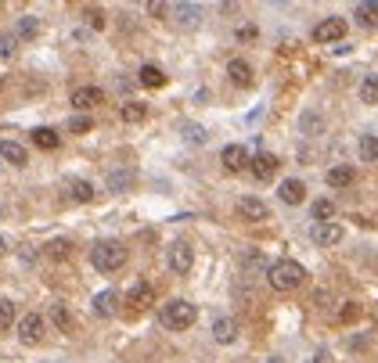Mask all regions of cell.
Returning a JSON list of instances; mask_svg holds the SVG:
<instances>
[{
	"mask_svg": "<svg viewBox=\"0 0 378 363\" xmlns=\"http://www.w3.org/2000/svg\"><path fill=\"white\" fill-rule=\"evenodd\" d=\"M266 280H271L274 292H295L299 284L306 280V270L295 259H277V263L266 266Z\"/></svg>",
	"mask_w": 378,
	"mask_h": 363,
	"instance_id": "cell-1",
	"label": "cell"
},
{
	"mask_svg": "<svg viewBox=\"0 0 378 363\" xmlns=\"http://www.w3.org/2000/svg\"><path fill=\"white\" fill-rule=\"evenodd\" d=\"M195 317H198V309L187 298H169L166 306H159V324L166 331H187L195 324Z\"/></svg>",
	"mask_w": 378,
	"mask_h": 363,
	"instance_id": "cell-2",
	"label": "cell"
},
{
	"mask_svg": "<svg viewBox=\"0 0 378 363\" xmlns=\"http://www.w3.org/2000/svg\"><path fill=\"white\" fill-rule=\"evenodd\" d=\"M123 263H126V248L119 241H98L90 248V266L98 274H116Z\"/></svg>",
	"mask_w": 378,
	"mask_h": 363,
	"instance_id": "cell-3",
	"label": "cell"
},
{
	"mask_svg": "<svg viewBox=\"0 0 378 363\" xmlns=\"http://www.w3.org/2000/svg\"><path fill=\"white\" fill-rule=\"evenodd\" d=\"M166 266H169V274L187 277V274H191V266H195V248L187 241H169L166 245Z\"/></svg>",
	"mask_w": 378,
	"mask_h": 363,
	"instance_id": "cell-4",
	"label": "cell"
},
{
	"mask_svg": "<svg viewBox=\"0 0 378 363\" xmlns=\"http://www.w3.org/2000/svg\"><path fill=\"white\" fill-rule=\"evenodd\" d=\"M346 19H324L313 25V43H342L346 40Z\"/></svg>",
	"mask_w": 378,
	"mask_h": 363,
	"instance_id": "cell-5",
	"label": "cell"
},
{
	"mask_svg": "<svg viewBox=\"0 0 378 363\" xmlns=\"http://www.w3.org/2000/svg\"><path fill=\"white\" fill-rule=\"evenodd\" d=\"M14 327H19V338L25 345H40L43 342V331H47V320L40 317V313H25V317L14 324Z\"/></svg>",
	"mask_w": 378,
	"mask_h": 363,
	"instance_id": "cell-6",
	"label": "cell"
},
{
	"mask_svg": "<svg viewBox=\"0 0 378 363\" xmlns=\"http://www.w3.org/2000/svg\"><path fill=\"white\" fill-rule=\"evenodd\" d=\"M238 216L245 219V223H263V219H271V205H266L263 198H238Z\"/></svg>",
	"mask_w": 378,
	"mask_h": 363,
	"instance_id": "cell-7",
	"label": "cell"
},
{
	"mask_svg": "<svg viewBox=\"0 0 378 363\" xmlns=\"http://www.w3.org/2000/svg\"><path fill=\"white\" fill-rule=\"evenodd\" d=\"M277 166H281V159L271 155V151H260L256 159H249V169H252V177H256V180H274Z\"/></svg>",
	"mask_w": 378,
	"mask_h": 363,
	"instance_id": "cell-8",
	"label": "cell"
},
{
	"mask_svg": "<svg viewBox=\"0 0 378 363\" xmlns=\"http://www.w3.org/2000/svg\"><path fill=\"white\" fill-rule=\"evenodd\" d=\"M310 238H313V245H321V248H335V245H342V227L339 223H313Z\"/></svg>",
	"mask_w": 378,
	"mask_h": 363,
	"instance_id": "cell-9",
	"label": "cell"
},
{
	"mask_svg": "<svg viewBox=\"0 0 378 363\" xmlns=\"http://www.w3.org/2000/svg\"><path fill=\"white\" fill-rule=\"evenodd\" d=\"M220 166H224L227 173H242V169H249V151L242 144H227L224 151H220Z\"/></svg>",
	"mask_w": 378,
	"mask_h": 363,
	"instance_id": "cell-10",
	"label": "cell"
},
{
	"mask_svg": "<svg viewBox=\"0 0 378 363\" xmlns=\"http://www.w3.org/2000/svg\"><path fill=\"white\" fill-rule=\"evenodd\" d=\"M105 184H108V191H112V195H126V191H134L137 173H134V169H112V173L105 177Z\"/></svg>",
	"mask_w": 378,
	"mask_h": 363,
	"instance_id": "cell-11",
	"label": "cell"
},
{
	"mask_svg": "<svg viewBox=\"0 0 378 363\" xmlns=\"http://www.w3.org/2000/svg\"><path fill=\"white\" fill-rule=\"evenodd\" d=\"M277 198L285 201V205H303V201H306V184H303V180H295V177L281 180V187H277Z\"/></svg>",
	"mask_w": 378,
	"mask_h": 363,
	"instance_id": "cell-12",
	"label": "cell"
},
{
	"mask_svg": "<svg viewBox=\"0 0 378 363\" xmlns=\"http://www.w3.org/2000/svg\"><path fill=\"white\" fill-rule=\"evenodd\" d=\"M151 302H155V288L148 280H137L130 288V295H126V306H130V309H148Z\"/></svg>",
	"mask_w": 378,
	"mask_h": 363,
	"instance_id": "cell-13",
	"label": "cell"
},
{
	"mask_svg": "<svg viewBox=\"0 0 378 363\" xmlns=\"http://www.w3.org/2000/svg\"><path fill=\"white\" fill-rule=\"evenodd\" d=\"M101 101H105V90L101 87H80V90H72V108H76V112H87V108L101 104Z\"/></svg>",
	"mask_w": 378,
	"mask_h": 363,
	"instance_id": "cell-14",
	"label": "cell"
},
{
	"mask_svg": "<svg viewBox=\"0 0 378 363\" xmlns=\"http://www.w3.org/2000/svg\"><path fill=\"white\" fill-rule=\"evenodd\" d=\"M0 162L22 169V166H29V155H25V148L19 144V140H0Z\"/></svg>",
	"mask_w": 378,
	"mask_h": 363,
	"instance_id": "cell-15",
	"label": "cell"
},
{
	"mask_svg": "<svg viewBox=\"0 0 378 363\" xmlns=\"http://www.w3.org/2000/svg\"><path fill=\"white\" fill-rule=\"evenodd\" d=\"M169 14H173V19H177L184 29H191V25L202 22V4H187V0H184V4H169Z\"/></svg>",
	"mask_w": 378,
	"mask_h": 363,
	"instance_id": "cell-16",
	"label": "cell"
},
{
	"mask_svg": "<svg viewBox=\"0 0 378 363\" xmlns=\"http://www.w3.org/2000/svg\"><path fill=\"white\" fill-rule=\"evenodd\" d=\"M227 80L234 87H252V65L245 58H231L227 61Z\"/></svg>",
	"mask_w": 378,
	"mask_h": 363,
	"instance_id": "cell-17",
	"label": "cell"
},
{
	"mask_svg": "<svg viewBox=\"0 0 378 363\" xmlns=\"http://www.w3.org/2000/svg\"><path fill=\"white\" fill-rule=\"evenodd\" d=\"M213 338L220 345H231L234 338H238V320H234V317H216L213 320Z\"/></svg>",
	"mask_w": 378,
	"mask_h": 363,
	"instance_id": "cell-18",
	"label": "cell"
},
{
	"mask_svg": "<svg viewBox=\"0 0 378 363\" xmlns=\"http://www.w3.org/2000/svg\"><path fill=\"white\" fill-rule=\"evenodd\" d=\"M90 306H94V313H98V317H112L116 306H119V295H116L112 288H108V292H98Z\"/></svg>",
	"mask_w": 378,
	"mask_h": 363,
	"instance_id": "cell-19",
	"label": "cell"
},
{
	"mask_svg": "<svg viewBox=\"0 0 378 363\" xmlns=\"http://www.w3.org/2000/svg\"><path fill=\"white\" fill-rule=\"evenodd\" d=\"M137 83H140V87L159 90V87H166V72H162L159 65H140V72H137Z\"/></svg>",
	"mask_w": 378,
	"mask_h": 363,
	"instance_id": "cell-20",
	"label": "cell"
},
{
	"mask_svg": "<svg viewBox=\"0 0 378 363\" xmlns=\"http://www.w3.org/2000/svg\"><path fill=\"white\" fill-rule=\"evenodd\" d=\"M51 324H54L58 331H65V335H69V331L76 327V317H72V309H69L65 302H54V306H51Z\"/></svg>",
	"mask_w": 378,
	"mask_h": 363,
	"instance_id": "cell-21",
	"label": "cell"
},
{
	"mask_svg": "<svg viewBox=\"0 0 378 363\" xmlns=\"http://www.w3.org/2000/svg\"><path fill=\"white\" fill-rule=\"evenodd\" d=\"M33 144L43 148V151H54L61 144V133L51 130V126H36V130H33Z\"/></svg>",
	"mask_w": 378,
	"mask_h": 363,
	"instance_id": "cell-22",
	"label": "cell"
},
{
	"mask_svg": "<svg viewBox=\"0 0 378 363\" xmlns=\"http://www.w3.org/2000/svg\"><path fill=\"white\" fill-rule=\"evenodd\" d=\"M324 180H328V187H350L357 180V169L353 166H332Z\"/></svg>",
	"mask_w": 378,
	"mask_h": 363,
	"instance_id": "cell-23",
	"label": "cell"
},
{
	"mask_svg": "<svg viewBox=\"0 0 378 363\" xmlns=\"http://www.w3.org/2000/svg\"><path fill=\"white\" fill-rule=\"evenodd\" d=\"M119 119H123V122H145V119H148V104L126 101V104L119 108Z\"/></svg>",
	"mask_w": 378,
	"mask_h": 363,
	"instance_id": "cell-24",
	"label": "cell"
},
{
	"mask_svg": "<svg viewBox=\"0 0 378 363\" xmlns=\"http://www.w3.org/2000/svg\"><path fill=\"white\" fill-rule=\"evenodd\" d=\"M357 151H360V162H378V133H364V137H360Z\"/></svg>",
	"mask_w": 378,
	"mask_h": 363,
	"instance_id": "cell-25",
	"label": "cell"
},
{
	"mask_svg": "<svg viewBox=\"0 0 378 363\" xmlns=\"http://www.w3.org/2000/svg\"><path fill=\"white\" fill-rule=\"evenodd\" d=\"M310 212H313L317 223H335V201H328V198H317Z\"/></svg>",
	"mask_w": 378,
	"mask_h": 363,
	"instance_id": "cell-26",
	"label": "cell"
},
{
	"mask_svg": "<svg viewBox=\"0 0 378 363\" xmlns=\"http://www.w3.org/2000/svg\"><path fill=\"white\" fill-rule=\"evenodd\" d=\"M180 133H184L187 144H206V140H209V130H206V126H198V122H184Z\"/></svg>",
	"mask_w": 378,
	"mask_h": 363,
	"instance_id": "cell-27",
	"label": "cell"
},
{
	"mask_svg": "<svg viewBox=\"0 0 378 363\" xmlns=\"http://www.w3.org/2000/svg\"><path fill=\"white\" fill-rule=\"evenodd\" d=\"M40 33V19L36 14H25V19H19V25H14V36H22V40H33Z\"/></svg>",
	"mask_w": 378,
	"mask_h": 363,
	"instance_id": "cell-28",
	"label": "cell"
},
{
	"mask_svg": "<svg viewBox=\"0 0 378 363\" xmlns=\"http://www.w3.org/2000/svg\"><path fill=\"white\" fill-rule=\"evenodd\" d=\"M69 195H72V201H94V184L90 180H72Z\"/></svg>",
	"mask_w": 378,
	"mask_h": 363,
	"instance_id": "cell-29",
	"label": "cell"
},
{
	"mask_svg": "<svg viewBox=\"0 0 378 363\" xmlns=\"http://www.w3.org/2000/svg\"><path fill=\"white\" fill-rule=\"evenodd\" d=\"M357 19L360 25H378V0H371V4H357Z\"/></svg>",
	"mask_w": 378,
	"mask_h": 363,
	"instance_id": "cell-30",
	"label": "cell"
},
{
	"mask_svg": "<svg viewBox=\"0 0 378 363\" xmlns=\"http://www.w3.org/2000/svg\"><path fill=\"white\" fill-rule=\"evenodd\" d=\"M360 101L378 104V76H364V83H360Z\"/></svg>",
	"mask_w": 378,
	"mask_h": 363,
	"instance_id": "cell-31",
	"label": "cell"
},
{
	"mask_svg": "<svg viewBox=\"0 0 378 363\" xmlns=\"http://www.w3.org/2000/svg\"><path fill=\"white\" fill-rule=\"evenodd\" d=\"M321 130H324V119L313 116V112H306V116H303V133H306V137H317Z\"/></svg>",
	"mask_w": 378,
	"mask_h": 363,
	"instance_id": "cell-32",
	"label": "cell"
},
{
	"mask_svg": "<svg viewBox=\"0 0 378 363\" xmlns=\"http://www.w3.org/2000/svg\"><path fill=\"white\" fill-rule=\"evenodd\" d=\"M14 324V302L11 298H0V331H8Z\"/></svg>",
	"mask_w": 378,
	"mask_h": 363,
	"instance_id": "cell-33",
	"label": "cell"
},
{
	"mask_svg": "<svg viewBox=\"0 0 378 363\" xmlns=\"http://www.w3.org/2000/svg\"><path fill=\"white\" fill-rule=\"evenodd\" d=\"M14 51H19V36L4 33V36H0V58H14Z\"/></svg>",
	"mask_w": 378,
	"mask_h": 363,
	"instance_id": "cell-34",
	"label": "cell"
},
{
	"mask_svg": "<svg viewBox=\"0 0 378 363\" xmlns=\"http://www.w3.org/2000/svg\"><path fill=\"white\" fill-rule=\"evenodd\" d=\"M83 19L90 29H105V11L101 8H83Z\"/></svg>",
	"mask_w": 378,
	"mask_h": 363,
	"instance_id": "cell-35",
	"label": "cell"
},
{
	"mask_svg": "<svg viewBox=\"0 0 378 363\" xmlns=\"http://www.w3.org/2000/svg\"><path fill=\"white\" fill-rule=\"evenodd\" d=\"M69 248H72V245H69L65 238H58V241L47 245V256H51V259H65V256H69Z\"/></svg>",
	"mask_w": 378,
	"mask_h": 363,
	"instance_id": "cell-36",
	"label": "cell"
},
{
	"mask_svg": "<svg viewBox=\"0 0 378 363\" xmlns=\"http://www.w3.org/2000/svg\"><path fill=\"white\" fill-rule=\"evenodd\" d=\"M90 126H94L90 116H72V119H69V130H72V133H87Z\"/></svg>",
	"mask_w": 378,
	"mask_h": 363,
	"instance_id": "cell-37",
	"label": "cell"
},
{
	"mask_svg": "<svg viewBox=\"0 0 378 363\" xmlns=\"http://www.w3.org/2000/svg\"><path fill=\"white\" fill-rule=\"evenodd\" d=\"M242 263H245V266H271V263L263 259V252H252V248H249L245 256H242Z\"/></svg>",
	"mask_w": 378,
	"mask_h": 363,
	"instance_id": "cell-38",
	"label": "cell"
},
{
	"mask_svg": "<svg viewBox=\"0 0 378 363\" xmlns=\"http://www.w3.org/2000/svg\"><path fill=\"white\" fill-rule=\"evenodd\" d=\"M148 14H151V19H166V14H169V4H162V0H151V4H148Z\"/></svg>",
	"mask_w": 378,
	"mask_h": 363,
	"instance_id": "cell-39",
	"label": "cell"
},
{
	"mask_svg": "<svg viewBox=\"0 0 378 363\" xmlns=\"http://www.w3.org/2000/svg\"><path fill=\"white\" fill-rule=\"evenodd\" d=\"M238 40H256V25H242L238 29Z\"/></svg>",
	"mask_w": 378,
	"mask_h": 363,
	"instance_id": "cell-40",
	"label": "cell"
},
{
	"mask_svg": "<svg viewBox=\"0 0 378 363\" xmlns=\"http://www.w3.org/2000/svg\"><path fill=\"white\" fill-rule=\"evenodd\" d=\"M4 252H8V241H4V238H0V256H4Z\"/></svg>",
	"mask_w": 378,
	"mask_h": 363,
	"instance_id": "cell-41",
	"label": "cell"
},
{
	"mask_svg": "<svg viewBox=\"0 0 378 363\" xmlns=\"http://www.w3.org/2000/svg\"><path fill=\"white\" fill-rule=\"evenodd\" d=\"M317 363H328V353H317Z\"/></svg>",
	"mask_w": 378,
	"mask_h": 363,
	"instance_id": "cell-42",
	"label": "cell"
},
{
	"mask_svg": "<svg viewBox=\"0 0 378 363\" xmlns=\"http://www.w3.org/2000/svg\"><path fill=\"white\" fill-rule=\"evenodd\" d=\"M0 216H4V205H0Z\"/></svg>",
	"mask_w": 378,
	"mask_h": 363,
	"instance_id": "cell-43",
	"label": "cell"
}]
</instances>
